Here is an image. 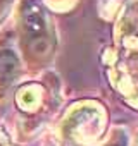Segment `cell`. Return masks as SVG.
<instances>
[{"mask_svg": "<svg viewBox=\"0 0 138 146\" xmlns=\"http://www.w3.org/2000/svg\"><path fill=\"white\" fill-rule=\"evenodd\" d=\"M16 64H17L16 57H12L11 53H0V76H5L9 72H12Z\"/></svg>", "mask_w": 138, "mask_h": 146, "instance_id": "7a4b0ae2", "label": "cell"}, {"mask_svg": "<svg viewBox=\"0 0 138 146\" xmlns=\"http://www.w3.org/2000/svg\"><path fill=\"white\" fill-rule=\"evenodd\" d=\"M23 21H24L26 35L31 36L33 40H40L45 35V14L38 5L35 4L26 5L23 12Z\"/></svg>", "mask_w": 138, "mask_h": 146, "instance_id": "6da1fadb", "label": "cell"}]
</instances>
